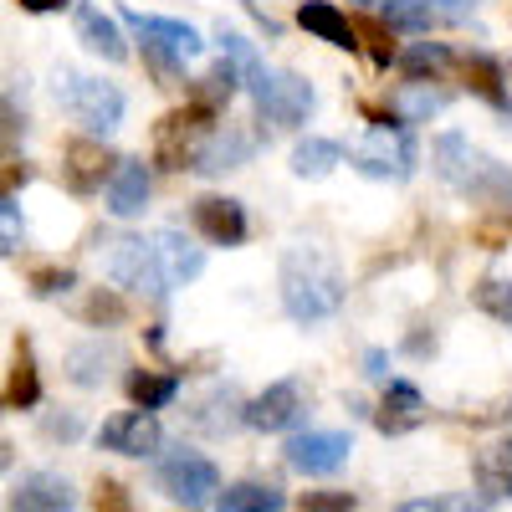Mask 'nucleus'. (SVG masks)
Here are the masks:
<instances>
[{"label":"nucleus","mask_w":512,"mask_h":512,"mask_svg":"<svg viewBox=\"0 0 512 512\" xmlns=\"http://www.w3.org/2000/svg\"><path fill=\"white\" fill-rule=\"evenodd\" d=\"M72 282H77V277H72L67 267H36V272H31V292H36V297H57V292H67Z\"/></svg>","instance_id":"nucleus-38"},{"label":"nucleus","mask_w":512,"mask_h":512,"mask_svg":"<svg viewBox=\"0 0 512 512\" xmlns=\"http://www.w3.org/2000/svg\"><path fill=\"white\" fill-rule=\"evenodd\" d=\"M472 303H477L487 318H497V323L512 328V282H507V277H487V282H477Z\"/></svg>","instance_id":"nucleus-33"},{"label":"nucleus","mask_w":512,"mask_h":512,"mask_svg":"<svg viewBox=\"0 0 512 512\" xmlns=\"http://www.w3.org/2000/svg\"><path fill=\"white\" fill-rule=\"evenodd\" d=\"M338 164H344V144H333V139H303L292 149V175L297 180H323Z\"/></svg>","instance_id":"nucleus-25"},{"label":"nucleus","mask_w":512,"mask_h":512,"mask_svg":"<svg viewBox=\"0 0 512 512\" xmlns=\"http://www.w3.org/2000/svg\"><path fill=\"white\" fill-rule=\"evenodd\" d=\"M241 88L251 93L256 118H262V123H277V128L308 123V113L318 108V93H313V82H308V77L277 72V67H262V62H256L251 72H241Z\"/></svg>","instance_id":"nucleus-4"},{"label":"nucleus","mask_w":512,"mask_h":512,"mask_svg":"<svg viewBox=\"0 0 512 512\" xmlns=\"http://www.w3.org/2000/svg\"><path fill=\"white\" fill-rule=\"evenodd\" d=\"M210 128H216V113L200 108V103H190L180 113H164L159 128H154V159L164 169H190Z\"/></svg>","instance_id":"nucleus-8"},{"label":"nucleus","mask_w":512,"mask_h":512,"mask_svg":"<svg viewBox=\"0 0 512 512\" xmlns=\"http://www.w3.org/2000/svg\"><path fill=\"white\" fill-rule=\"evenodd\" d=\"M113 154L103 149V139H77V144H67V154H62V180H67V190L72 195H93V190H103L108 185V175H113Z\"/></svg>","instance_id":"nucleus-15"},{"label":"nucleus","mask_w":512,"mask_h":512,"mask_svg":"<svg viewBox=\"0 0 512 512\" xmlns=\"http://www.w3.org/2000/svg\"><path fill=\"white\" fill-rule=\"evenodd\" d=\"M77 497H72V482L57 477V472H26L16 487H11V507L16 512H67Z\"/></svg>","instance_id":"nucleus-19"},{"label":"nucleus","mask_w":512,"mask_h":512,"mask_svg":"<svg viewBox=\"0 0 512 512\" xmlns=\"http://www.w3.org/2000/svg\"><path fill=\"white\" fill-rule=\"evenodd\" d=\"M26 180H31V164L26 159L21 164H6V169H0V195H16Z\"/></svg>","instance_id":"nucleus-43"},{"label":"nucleus","mask_w":512,"mask_h":512,"mask_svg":"<svg viewBox=\"0 0 512 512\" xmlns=\"http://www.w3.org/2000/svg\"><path fill=\"white\" fill-rule=\"evenodd\" d=\"M241 6H246V16H251L256 26H262L267 36H282V21H277V16H272L267 6H262V0H241Z\"/></svg>","instance_id":"nucleus-44"},{"label":"nucleus","mask_w":512,"mask_h":512,"mask_svg":"<svg viewBox=\"0 0 512 512\" xmlns=\"http://www.w3.org/2000/svg\"><path fill=\"white\" fill-rule=\"evenodd\" d=\"M216 41H221V57H226L236 72H251L256 62H262V57H256V47H251V41H246L241 31H231V26H216Z\"/></svg>","instance_id":"nucleus-35"},{"label":"nucleus","mask_w":512,"mask_h":512,"mask_svg":"<svg viewBox=\"0 0 512 512\" xmlns=\"http://www.w3.org/2000/svg\"><path fill=\"white\" fill-rule=\"evenodd\" d=\"M195 231L210 246H241L246 241V205L231 195H205L195 200Z\"/></svg>","instance_id":"nucleus-16"},{"label":"nucleus","mask_w":512,"mask_h":512,"mask_svg":"<svg viewBox=\"0 0 512 512\" xmlns=\"http://www.w3.org/2000/svg\"><path fill=\"white\" fill-rule=\"evenodd\" d=\"M236 88H241V72L221 57V62L210 67V72L195 82V88H190V103H200V108H210V113H221V108L236 98Z\"/></svg>","instance_id":"nucleus-28"},{"label":"nucleus","mask_w":512,"mask_h":512,"mask_svg":"<svg viewBox=\"0 0 512 512\" xmlns=\"http://www.w3.org/2000/svg\"><path fill=\"white\" fill-rule=\"evenodd\" d=\"M98 446L113 451V456H154L164 446V431H159V420L154 410H123L113 420H103V431H98Z\"/></svg>","instance_id":"nucleus-12"},{"label":"nucleus","mask_w":512,"mask_h":512,"mask_svg":"<svg viewBox=\"0 0 512 512\" xmlns=\"http://www.w3.org/2000/svg\"><path fill=\"white\" fill-rule=\"evenodd\" d=\"M354 456V436L344 431H303L287 441V466L303 477H333Z\"/></svg>","instance_id":"nucleus-11"},{"label":"nucleus","mask_w":512,"mask_h":512,"mask_svg":"<svg viewBox=\"0 0 512 512\" xmlns=\"http://www.w3.org/2000/svg\"><path fill=\"white\" fill-rule=\"evenodd\" d=\"M477 6H482V0H431V11H436V16H446V21H466Z\"/></svg>","instance_id":"nucleus-42"},{"label":"nucleus","mask_w":512,"mask_h":512,"mask_svg":"<svg viewBox=\"0 0 512 512\" xmlns=\"http://www.w3.org/2000/svg\"><path fill=\"white\" fill-rule=\"evenodd\" d=\"M466 82H472V93L487 98L497 113H512V93H507V77H502V62L477 52V57H466Z\"/></svg>","instance_id":"nucleus-24"},{"label":"nucleus","mask_w":512,"mask_h":512,"mask_svg":"<svg viewBox=\"0 0 512 512\" xmlns=\"http://www.w3.org/2000/svg\"><path fill=\"white\" fill-rule=\"evenodd\" d=\"M98 267L123 292L154 297V303H159V297H169V282H164V272L154 262V246L144 236H103L98 241Z\"/></svg>","instance_id":"nucleus-6"},{"label":"nucleus","mask_w":512,"mask_h":512,"mask_svg":"<svg viewBox=\"0 0 512 512\" xmlns=\"http://www.w3.org/2000/svg\"><path fill=\"white\" fill-rule=\"evenodd\" d=\"M159 492L175 507H205V502H216V492H221V472H216L210 456L180 446L175 456L159 461Z\"/></svg>","instance_id":"nucleus-7"},{"label":"nucleus","mask_w":512,"mask_h":512,"mask_svg":"<svg viewBox=\"0 0 512 512\" xmlns=\"http://www.w3.org/2000/svg\"><path fill=\"white\" fill-rule=\"evenodd\" d=\"M123 26H134V31L144 36V47H149V52L175 57L180 67H185V62H195V57L205 52L200 31H195V26H185V21H175V16H149V11L123 6Z\"/></svg>","instance_id":"nucleus-9"},{"label":"nucleus","mask_w":512,"mask_h":512,"mask_svg":"<svg viewBox=\"0 0 512 512\" xmlns=\"http://www.w3.org/2000/svg\"><path fill=\"white\" fill-rule=\"evenodd\" d=\"M297 21H303L308 36L328 41V47H338V52H354V47H359V31L349 26V16L338 11V6H328V0H303Z\"/></svg>","instance_id":"nucleus-21"},{"label":"nucleus","mask_w":512,"mask_h":512,"mask_svg":"<svg viewBox=\"0 0 512 512\" xmlns=\"http://www.w3.org/2000/svg\"><path fill=\"white\" fill-rule=\"evenodd\" d=\"M431 164L436 175L472 205H487V210H507L512 205V164L482 154L466 134H441L436 149H431Z\"/></svg>","instance_id":"nucleus-2"},{"label":"nucleus","mask_w":512,"mask_h":512,"mask_svg":"<svg viewBox=\"0 0 512 512\" xmlns=\"http://www.w3.org/2000/svg\"><path fill=\"white\" fill-rule=\"evenodd\" d=\"M149 246H154V262H159L169 287H185V282H195L205 272V251L190 236H180V231H159V236H149Z\"/></svg>","instance_id":"nucleus-18"},{"label":"nucleus","mask_w":512,"mask_h":512,"mask_svg":"<svg viewBox=\"0 0 512 512\" xmlns=\"http://www.w3.org/2000/svg\"><path fill=\"white\" fill-rule=\"evenodd\" d=\"M82 318H88L93 328H113V323H123V318H128V308H123V297H118V292L98 287V292L88 297V308H82Z\"/></svg>","instance_id":"nucleus-34"},{"label":"nucleus","mask_w":512,"mask_h":512,"mask_svg":"<svg viewBox=\"0 0 512 512\" xmlns=\"http://www.w3.org/2000/svg\"><path fill=\"white\" fill-rule=\"evenodd\" d=\"M77 41H82L93 57H103V62H128V47H123V36H118V21L103 16L98 6H77Z\"/></svg>","instance_id":"nucleus-22"},{"label":"nucleus","mask_w":512,"mask_h":512,"mask_svg":"<svg viewBox=\"0 0 512 512\" xmlns=\"http://www.w3.org/2000/svg\"><path fill=\"white\" fill-rule=\"evenodd\" d=\"M11 461H16V451H11V441H0V472H11Z\"/></svg>","instance_id":"nucleus-49"},{"label":"nucleus","mask_w":512,"mask_h":512,"mask_svg":"<svg viewBox=\"0 0 512 512\" xmlns=\"http://www.w3.org/2000/svg\"><path fill=\"white\" fill-rule=\"evenodd\" d=\"M425 420H431L425 395L415 390L410 379H390V390H384V400L374 410V431L379 436H410V431H420Z\"/></svg>","instance_id":"nucleus-14"},{"label":"nucleus","mask_w":512,"mask_h":512,"mask_svg":"<svg viewBox=\"0 0 512 512\" xmlns=\"http://www.w3.org/2000/svg\"><path fill=\"white\" fill-rule=\"evenodd\" d=\"M472 472H477L482 502H512V436L482 446L477 461H472Z\"/></svg>","instance_id":"nucleus-20"},{"label":"nucleus","mask_w":512,"mask_h":512,"mask_svg":"<svg viewBox=\"0 0 512 512\" xmlns=\"http://www.w3.org/2000/svg\"><path fill=\"white\" fill-rule=\"evenodd\" d=\"M379 16L390 31H431L436 11H431V0H379Z\"/></svg>","instance_id":"nucleus-31"},{"label":"nucleus","mask_w":512,"mask_h":512,"mask_svg":"<svg viewBox=\"0 0 512 512\" xmlns=\"http://www.w3.org/2000/svg\"><path fill=\"white\" fill-rule=\"evenodd\" d=\"M47 436H52V441H57V436H62V441H77V436H82V420H77V415H52V420H47Z\"/></svg>","instance_id":"nucleus-45"},{"label":"nucleus","mask_w":512,"mask_h":512,"mask_svg":"<svg viewBox=\"0 0 512 512\" xmlns=\"http://www.w3.org/2000/svg\"><path fill=\"white\" fill-rule=\"evenodd\" d=\"M349 164L369 180H410L415 164H420V149H415V134L410 123L395 118V113H374L369 108V128L349 144Z\"/></svg>","instance_id":"nucleus-3"},{"label":"nucleus","mask_w":512,"mask_h":512,"mask_svg":"<svg viewBox=\"0 0 512 512\" xmlns=\"http://www.w3.org/2000/svg\"><path fill=\"white\" fill-rule=\"evenodd\" d=\"M364 36H369V57H374V67H390V62H395L390 26H384V21H369V26H364Z\"/></svg>","instance_id":"nucleus-40"},{"label":"nucleus","mask_w":512,"mask_h":512,"mask_svg":"<svg viewBox=\"0 0 512 512\" xmlns=\"http://www.w3.org/2000/svg\"><path fill=\"white\" fill-rule=\"evenodd\" d=\"M67 0H21V11H31V16H47V11H62Z\"/></svg>","instance_id":"nucleus-48"},{"label":"nucleus","mask_w":512,"mask_h":512,"mask_svg":"<svg viewBox=\"0 0 512 512\" xmlns=\"http://www.w3.org/2000/svg\"><path fill=\"white\" fill-rule=\"evenodd\" d=\"M344 272L323 246H287L282 251V308L292 323H323L344 308Z\"/></svg>","instance_id":"nucleus-1"},{"label":"nucleus","mask_w":512,"mask_h":512,"mask_svg":"<svg viewBox=\"0 0 512 512\" xmlns=\"http://www.w3.org/2000/svg\"><path fill=\"white\" fill-rule=\"evenodd\" d=\"M456 507H482L472 497H410L405 512H456Z\"/></svg>","instance_id":"nucleus-41"},{"label":"nucleus","mask_w":512,"mask_h":512,"mask_svg":"<svg viewBox=\"0 0 512 512\" xmlns=\"http://www.w3.org/2000/svg\"><path fill=\"white\" fill-rule=\"evenodd\" d=\"M364 374H369V379H390V354L369 349V354H364Z\"/></svg>","instance_id":"nucleus-46"},{"label":"nucleus","mask_w":512,"mask_h":512,"mask_svg":"<svg viewBox=\"0 0 512 512\" xmlns=\"http://www.w3.org/2000/svg\"><path fill=\"white\" fill-rule=\"evenodd\" d=\"M6 395H11V405H16V410H31V405L41 400V374H36V359H31V349H26V344L16 349V364H11V390H6Z\"/></svg>","instance_id":"nucleus-32"},{"label":"nucleus","mask_w":512,"mask_h":512,"mask_svg":"<svg viewBox=\"0 0 512 512\" xmlns=\"http://www.w3.org/2000/svg\"><path fill=\"white\" fill-rule=\"evenodd\" d=\"M395 62H400L405 77H436V72H446L456 57H451V47H441V41H415L410 52H395Z\"/></svg>","instance_id":"nucleus-30"},{"label":"nucleus","mask_w":512,"mask_h":512,"mask_svg":"<svg viewBox=\"0 0 512 512\" xmlns=\"http://www.w3.org/2000/svg\"><path fill=\"white\" fill-rule=\"evenodd\" d=\"M436 77H410L405 88L390 98V113L395 118H405V123H425L431 113H441L446 103H451V93H441V88H431Z\"/></svg>","instance_id":"nucleus-23"},{"label":"nucleus","mask_w":512,"mask_h":512,"mask_svg":"<svg viewBox=\"0 0 512 512\" xmlns=\"http://www.w3.org/2000/svg\"><path fill=\"white\" fill-rule=\"evenodd\" d=\"M256 154V134H246L241 123H226V128H210L205 134V144H200V154H195V175H231V169H241L246 159Z\"/></svg>","instance_id":"nucleus-13"},{"label":"nucleus","mask_w":512,"mask_h":512,"mask_svg":"<svg viewBox=\"0 0 512 512\" xmlns=\"http://www.w3.org/2000/svg\"><path fill=\"white\" fill-rule=\"evenodd\" d=\"M354 6H379V0H354Z\"/></svg>","instance_id":"nucleus-50"},{"label":"nucleus","mask_w":512,"mask_h":512,"mask_svg":"<svg viewBox=\"0 0 512 512\" xmlns=\"http://www.w3.org/2000/svg\"><path fill=\"white\" fill-rule=\"evenodd\" d=\"M103 195H108V210H113L118 221L144 216V210H149V164L118 159L113 175H108V185H103Z\"/></svg>","instance_id":"nucleus-17"},{"label":"nucleus","mask_w":512,"mask_h":512,"mask_svg":"<svg viewBox=\"0 0 512 512\" xmlns=\"http://www.w3.org/2000/svg\"><path fill=\"white\" fill-rule=\"evenodd\" d=\"M21 134H26V118L11 103H0V159H11V149L21 144Z\"/></svg>","instance_id":"nucleus-39"},{"label":"nucleus","mask_w":512,"mask_h":512,"mask_svg":"<svg viewBox=\"0 0 512 512\" xmlns=\"http://www.w3.org/2000/svg\"><path fill=\"white\" fill-rule=\"evenodd\" d=\"M180 395V374H154V369H134L128 374V400L144 410H164Z\"/></svg>","instance_id":"nucleus-29"},{"label":"nucleus","mask_w":512,"mask_h":512,"mask_svg":"<svg viewBox=\"0 0 512 512\" xmlns=\"http://www.w3.org/2000/svg\"><path fill=\"white\" fill-rule=\"evenodd\" d=\"M303 379H277V384H267L256 400H246L241 405V425H251V431H287V425H297L303 420Z\"/></svg>","instance_id":"nucleus-10"},{"label":"nucleus","mask_w":512,"mask_h":512,"mask_svg":"<svg viewBox=\"0 0 512 512\" xmlns=\"http://www.w3.org/2000/svg\"><path fill=\"white\" fill-rule=\"evenodd\" d=\"M216 507L221 512H282L287 497L277 487H267V482H236V487L216 492Z\"/></svg>","instance_id":"nucleus-26"},{"label":"nucleus","mask_w":512,"mask_h":512,"mask_svg":"<svg viewBox=\"0 0 512 512\" xmlns=\"http://www.w3.org/2000/svg\"><path fill=\"white\" fill-rule=\"evenodd\" d=\"M98 507H128L123 487H118V482H98Z\"/></svg>","instance_id":"nucleus-47"},{"label":"nucleus","mask_w":512,"mask_h":512,"mask_svg":"<svg viewBox=\"0 0 512 512\" xmlns=\"http://www.w3.org/2000/svg\"><path fill=\"white\" fill-rule=\"evenodd\" d=\"M26 246V221L11 205V195H0V251H21Z\"/></svg>","instance_id":"nucleus-36"},{"label":"nucleus","mask_w":512,"mask_h":512,"mask_svg":"<svg viewBox=\"0 0 512 512\" xmlns=\"http://www.w3.org/2000/svg\"><path fill=\"white\" fill-rule=\"evenodd\" d=\"M108 364H123L113 344H77V349L67 354V379H72V384H88V390H93V384L108 379Z\"/></svg>","instance_id":"nucleus-27"},{"label":"nucleus","mask_w":512,"mask_h":512,"mask_svg":"<svg viewBox=\"0 0 512 512\" xmlns=\"http://www.w3.org/2000/svg\"><path fill=\"white\" fill-rule=\"evenodd\" d=\"M297 507H303V512H354L359 497L354 492H303Z\"/></svg>","instance_id":"nucleus-37"},{"label":"nucleus","mask_w":512,"mask_h":512,"mask_svg":"<svg viewBox=\"0 0 512 512\" xmlns=\"http://www.w3.org/2000/svg\"><path fill=\"white\" fill-rule=\"evenodd\" d=\"M57 103L82 123V134H93V139H108L113 128L123 123V108H128V98L113 88V82H103V77H88V72H72V67H62L57 72Z\"/></svg>","instance_id":"nucleus-5"}]
</instances>
